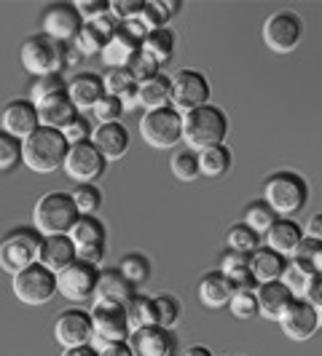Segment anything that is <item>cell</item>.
<instances>
[{
  "mask_svg": "<svg viewBox=\"0 0 322 356\" xmlns=\"http://www.w3.org/2000/svg\"><path fill=\"white\" fill-rule=\"evenodd\" d=\"M68 150L70 145L59 129L40 126L22 143V163L36 175H52L65 166Z\"/></svg>",
  "mask_w": 322,
  "mask_h": 356,
  "instance_id": "1",
  "label": "cell"
},
{
  "mask_svg": "<svg viewBox=\"0 0 322 356\" xmlns=\"http://www.w3.org/2000/svg\"><path fill=\"white\" fill-rule=\"evenodd\" d=\"M226 137H229V118L213 102L183 115V143L188 150L201 153L215 145H226Z\"/></svg>",
  "mask_w": 322,
  "mask_h": 356,
  "instance_id": "2",
  "label": "cell"
},
{
  "mask_svg": "<svg viewBox=\"0 0 322 356\" xmlns=\"http://www.w3.org/2000/svg\"><path fill=\"white\" fill-rule=\"evenodd\" d=\"M263 201L274 209L277 217H293L309 204V182L298 172H274L263 182Z\"/></svg>",
  "mask_w": 322,
  "mask_h": 356,
  "instance_id": "3",
  "label": "cell"
},
{
  "mask_svg": "<svg viewBox=\"0 0 322 356\" xmlns=\"http://www.w3.org/2000/svg\"><path fill=\"white\" fill-rule=\"evenodd\" d=\"M78 217H81V214L75 209L70 193L52 191V193H43V196L36 201V209H33V228H36L40 236H68Z\"/></svg>",
  "mask_w": 322,
  "mask_h": 356,
  "instance_id": "4",
  "label": "cell"
},
{
  "mask_svg": "<svg viewBox=\"0 0 322 356\" xmlns=\"http://www.w3.org/2000/svg\"><path fill=\"white\" fill-rule=\"evenodd\" d=\"M65 65H68V43H59L43 33H36L22 43V67L33 78L62 72Z\"/></svg>",
  "mask_w": 322,
  "mask_h": 356,
  "instance_id": "5",
  "label": "cell"
},
{
  "mask_svg": "<svg viewBox=\"0 0 322 356\" xmlns=\"http://www.w3.org/2000/svg\"><path fill=\"white\" fill-rule=\"evenodd\" d=\"M40 241L43 236L36 228H17V231L6 233V238L0 241V268L8 276H17L19 270L36 266Z\"/></svg>",
  "mask_w": 322,
  "mask_h": 356,
  "instance_id": "6",
  "label": "cell"
},
{
  "mask_svg": "<svg viewBox=\"0 0 322 356\" xmlns=\"http://www.w3.org/2000/svg\"><path fill=\"white\" fill-rule=\"evenodd\" d=\"M140 137L145 145H151L156 150H172L175 145L183 143V115L172 105L143 113Z\"/></svg>",
  "mask_w": 322,
  "mask_h": 356,
  "instance_id": "7",
  "label": "cell"
},
{
  "mask_svg": "<svg viewBox=\"0 0 322 356\" xmlns=\"http://www.w3.org/2000/svg\"><path fill=\"white\" fill-rule=\"evenodd\" d=\"M172 78V107L178 110L180 115L197 110V107L210 105V97H213V86L207 81V75L191 67H183Z\"/></svg>",
  "mask_w": 322,
  "mask_h": 356,
  "instance_id": "8",
  "label": "cell"
},
{
  "mask_svg": "<svg viewBox=\"0 0 322 356\" xmlns=\"http://www.w3.org/2000/svg\"><path fill=\"white\" fill-rule=\"evenodd\" d=\"M11 289L24 305H46L56 295V273L36 263L11 276Z\"/></svg>",
  "mask_w": 322,
  "mask_h": 356,
  "instance_id": "9",
  "label": "cell"
},
{
  "mask_svg": "<svg viewBox=\"0 0 322 356\" xmlns=\"http://www.w3.org/2000/svg\"><path fill=\"white\" fill-rule=\"evenodd\" d=\"M301 38H304V19L298 17L296 11H290V8L274 11L263 22V43L274 54L296 51Z\"/></svg>",
  "mask_w": 322,
  "mask_h": 356,
  "instance_id": "10",
  "label": "cell"
},
{
  "mask_svg": "<svg viewBox=\"0 0 322 356\" xmlns=\"http://www.w3.org/2000/svg\"><path fill=\"white\" fill-rule=\"evenodd\" d=\"M97 282H100V268L89 266L84 260H75L72 266L56 273V292L72 305H81L86 300H94L97 292Z\"/></svg>",
  "mask_w": 322,
  "mask_h": 356,
  "instance_id": "11",
  "label": "cell"
},
{
  "mask_svg": "<svg viewBox=\"0 0 322 356\" xmlns=\"http://www.w3.org/2000/svg\"><path fill=\"white\" fill-rule=\"evenodd\" d=\"M65 175L75 182V185H89L94 179H100L105 175L107 161L102 159V153L94 147V143H78L70 145L68 156H65Z\"/></svg>",
  "mask_w": 322,
  "mask_h": 356,
  "instance_id": "12",
  "label": "cell"
},
{
  "mask_svg": "<svg viewBox=\"0 0 322 356\" xmlns=\"http://www.w3.org/2000/svg\"><path fill=\"white\" fill-rule=\"evenodd\" d=\"M54 340L62 348H75V346L94 343V327H91L89 311L75 305V308L56 314V319H54Z\"/></svg>",
  "mask_w": 322,
  "mask_h": 356,
  "instance_id": "13",
  "label": "cell"
},
{
  "mask_svg": "<svg viewBox=\"0 0 322 356\" xmlns=\"http://www.w3.org/2000/svg\"><path fill=\"white\" fill-rule=\"evenodd\" d=\"M322 327V316L314 305L304 300V298H296L293 303L287 305V311L279 316V330L285 332V338L296 340V343H304V340L314 338V332Z\"/></svg>",
  "mask_w": 322,
  "mask_h": 356,
  "instance_id": "14",
  "label": "cell"
},
{
  "mask_svg": "<svg viewBox=\"0 0 322 356\" xmlns=\"http://www.w3.org/2000/svg\"><path fill=\"white\" fill-rule=\"evenodd\" d=\"M89 316H91V327H94V340H100V343L129 340V321H126L124 305L91 303Z\"/></svg>",
  "mask_w": 322,
  "mask_h": 356,
  "instance_id": "15",
  "label": "cell"
},
{
  "mask_svg": "<svg viewBox=\"0 0 322 356\" xmlns=\"http://www.w3.org/2000/svg\"><path fill=\"white\" fill-rule=\"evenodd\" d=\"M40 24H43V35L54 38L59 43H70L75 33L81 30L84 19L78 17L75 3H54L40 14Z\"/></svg>",
  "mask_w": 322,
  "mask_h": 356,
  "instance_id": "16",
  "label": "cell"
},
{
  "mask_svg": "<svg viewBox=\"0 0 322 356\" xmlns=\"http://www.w3.org/2000/svg\"><path fill=\"white\" fill-rule=\"evenodd\" d=\"M129 348L135 356H175L178 351V338L172 330L164 327H143L129 332Z\"/></svg>",
  "mask_w": 322,
  "mask_h": 356,
  "instance_id": "17",
  "label": "cell"
},
{
  "mask_svg": "<svg viewBox=\"0 0 322 356\" xmlns=\"http://www.w3.org/2000/svg\"><path fill=\"white\" fill-rule=\"evenodd\" d=\"M36 129H40V118H38V107L30 99H11L3 107V115H0L3 134H11L24 143Z\"/></svg>",
  "mask_w": 322,
  "mask_h": 356,
  "instance_id": "18",
  "label": "cell"
},
{
  "mask_svg": "<svg viewBox=\"0 0 322 356\" xmlns=\"http://www.w3.org/2000/svg\"><path fill=\"white\" fill-rule=\"evenodd\" d=\"M68 97L75 105L78 113H91L94 105L105 97V86H102V75L97 72H75L68 81Z\"/></svg>",
  "mask_w": 322,
  "mask_h": 356,
  "instance_id": "19",
  "label": "cell"
},
{
  "mask_svg": "<svg viewBox=\"0 0 322 356\" xmlns=\"http://www.w3.org/2000/svg\"><path fill=\"white\" fill-rule=\"evenodd\" d=\"M78 260L75 244L70 241V236H43L40 241V252H38V263L43 268H49L52 273H59L68 266H72Z\"/></svg>",
  "mask_w": 322,
  "mask_h": 356,
  "instance_id": "20",
  "label": "cell"
},
{
  "mask_svg": "<svg viewBox=\"0 0 322 356\" xmlns=\"http://www.w3.org/2000/svg\"><path fill=\"white\" fill-rule=\"evenodd\" d=\"M263 247L274 250L277 254H282L290 260V254L298 250V244L304 241V228L293 220V217H279L266 233H263Z\"/></svg>",
  "mask_w": 322,
  "mask_h": 356,
  "instance_id": "21",
  "label": "cell"
},
{
  "mask_svg": "<svg viewBox=\"0 0 322 356\" xmlns=\"http://www.w3.org/2000/svg\"><path fill=\"white\" fill-rule=\"evenodd\" d=\"M94 147L102 153L105 161H118L126 156L129 150V129L121 121L118 124H97L94 134H91Z\"/></svg>",
  "mask_w": 322,
  "mask_h": 356,
  "instance_id": "22",
  "label": "cell"
},
{
  "mask_svg": "<svg viewBox=\"0 0 322 356\" xmlns=\"http://www.w3.org/2000/svg\"><path fill=\"white\" fill-rule=\"evenodd\" d=\"M135 295H137V292H135V284L121 276L118 268L100 270V282H97V292H94V303L126 305Z\"/></svg>",
  "mask_w": 322,
  "mask_h": 356,
  "instance_id": "23",
  "label": "cell"
},
{
  "mask_svg": "<svg viewBox=\"0 0 322 356\" xmlns=\"http://www.w3.org/2000/svg\"><path fill=\"white\" fill-rule=\"evenodd\" d=\"M255 300H258V316L279 321V316L285 314L287 305L293 303L296 298L290 295V289L282 282H266V284H258Z\"/></svg>",
  "mask_w": 322,
  "mask_h": 356,
  "instance_id": "24",
  "label": "cell"
},
{
  "mask_svg": "<svg viewBox=\"0 0 322 356\" xmlns=\"http://www.w3.org/2000/svg\"><path fill=\"white\" fill-rule=\"evenodd\" d=\"M38 118H40V126H49V129H65V126L70 124L72 118L78 115V110L75 105L70 102V97H68V91L65 94H54L49 99H43V102H38Z\"/></svg>",
  "mask_w": 322,
  "mask_h": 356,
  "instance_id": "25",
  "label": "cell"
},
{
  "mask_svg": "<svg viewBox=\"0 0 322 356\" xmlns=\"http://www.w3.org/2000/svg\"><path fill=\"white\" fill-rule=\"evenodd\" d=\"M137 51H140V43L129 35L124 27H118V30L105 40V46H102V54H100V56H102V62H105L107 70H116V67H126L129 59H132Z\"/></svg>",
  "mask_w": 322,
  "mask_h": 356,
  "instance_id": "26",
  "label": "cell"
},
{
  "mask_svg": "<svg viewBox=\"0 0 322 356\" xmlns=\"http://www.w3.org/2000/svg\"><path fill=\"white\" fill-rule=\"evenodd\" d=\"M233 295L231 279L220 270H207L199 282V300L207 308H226Z\"/></svg>",
  "mask_w": 322,
  "mask_h": 356,
  "instance_id": "27",
  "label": "cell"
},
{
  "mask_svg": "<svg viewBox=\"0 0 322 356\" xmlns=\"http://www.w3.org/2000/svg\"><path fill=\"white\" fill-rule=\"evenodd\" d=\"M287 263H290V260L282 257V254H277L274 250H268V247H258V250L250 254L252 279H255L258 284L279 282V279H282V273H285Z\"/></svg>",
  "mask_w": 322,
  "mask_h": 356,
  "instance_id": "28",
  "label": "cell"
},
{
  "mask_svg": "<svg viewBox=\"0 0 322 356\" xmlns=\"http://www.w3.org/2000/svg\"><path fill=\"white\" fill-rule=\"evenodd\" d=\"M137 99H140V107H145V113L169 107L172 105V78L159 72L143 83H137Z\"/></svg>",
  "mask_w": 322,
  "mask_h": 356,
  "instance_id": "29",
  "label": "cell"
},
{
  "mask_svg": "<svg viewBox=\"0 0 322 356\" xmlns=\"http://www.w3.org/2000/svg\"><path fill=\"white\" fill-rule=\"evenodd\" d=\"M231 161L233 156L229 145H215V147H207V150L199 153V172H201V177L210 179L226 177L229 169H231Z\"/></svg>",
  "mask_w": 322,
  "mask_h": 356,
  "instance_id": "30",
  "label": "cell"
},
{
  "mask_svg": "<svg viewBox=\"0 0 322 356\" xmlns=\"http://www.w3.org/2000/svg\"><path fill=\"white\" fill-rule=\"evenodd\" d=\"M68 236L75 244V250H86V247H94V244H105L107 233L100 217H78Z\"/></svg>",
  "mask_w": 322,
  "mask_h": 356,
  "instance_id": "31",
  "label": "cell"
},
{
  "mask_svg": "<svg viewBox=\"0 0 322 356\" xmlns=\"http://www.w3.org/2000/svg\"><path fill=\"white\" fill-rule=\"evenodd\" d=\"M180 6L178 0L175 3H169V0H145V8L143 14H140V24H143L148 33H153V30H161V27H169V22L172 17L178 14Z\"/></svg>",
  "mask_w": 322,
  "mask_h": 356,
  "instance_id": "32",
  "label": "cell"
},
{
  "mask_svg": "<svg viewBox=\"0 0 322 356\" xmlns=\"http://www.w3.org/2000/svg\"><path fill=\"white\" fill-rule=\"evenodd\" d=\"M175 43H178L175 30H172V27H161V30H153V33L145 35V40L140 43V49H143L148 56H153L159 65H164V62H169V59L175 56Z\"/></svg>",
  "mask_w": 322,
  "mask_h": 356,
  "instance_id": "33",
  "label": "cell"
},
{
  "mask_svg": "<svg viewBox=\"0 0 322 356\" xmlns=\"http://www.w3.org/2000/svg\"><path fill=\"white\" fill-rule=\"evenodd\" d=\"M124 308H126V321H129V332L143 330V327H156V324H159L156 303H153V298H148V295H135Z\"/></svg>",
  "mask_w": 322,
  "mask_h": 356,
  "instance_id": "34",
  "label": "cell"
},
{
  "mask_svg": "<svg viewBox=\"0 0 322 356\" xmlns=\"http://www.w3.org/2000/svg\"><path fill=\"white\" fill-rule=\"evenodd\" d=\"M290 263L298 266L301 270L317 276L322 273V241H312V238H304L298 244V250L290 254Z\"/></svg>",
  "mask_w": 322,
  "mask_h": 356,
  "instance_id": "35",
  "label": "cell"
},
{
  "mask_svg": "<svg viewBox=\"0 0 322 356\" xmlns=\"http://www.w3.org/2000/svg\"><path fill=\"white\" fill-rule=\"evenodd\" d=\"M277 220H279V217L274 214V209L268 207L263 198L247 204V207H245V217H242V222H245L250 231L258 233V236H263V233H266Z\"/></svg>",
  "mask_w": 322,
  "mask_h": 356,
  "instance_id": "36",
  "label": "cell"
},
{
  "mask_svg": "<svg viewBox=\"0 0 322 356\" xmlns=\"http://www.w3.org/2000/svg\"><path fill=\"white\" fill-rule=\"evenodd\" d=\"M70 198L81 217H94V214L100 212V207H102V191L94 182H89V185H75L70 191Z\"/></svg>",
  "mask_w": 322,
  "mask_h": 356,
  "instance_id": "37",
  "label": "cell"
},
{
  "mask_svg": "<svg viewBox=\"0 0 322 356\" xmlns=\"http://www.w3.org/2000/svg\"><path fill=\"white\" fill-rule=\"evenodd\" d=\"M226 244H229V250H233V252L252 254L258 247H263V236H258L255 231H250L245 222H236V225H231L229 233H226Z\"/></svg>",
  "mask_w": 322,
  "mask_h": 356,
  "instance_id": "38",
  "label": "cell"
},
{
  "mask_svg": "<svg viewBox=\"0 0 322 356\" xmlns=\"http://www.w3.org/2000/svg\"><path fill=\"white\" fill-rule=\"evenodd\" d=\"M169 169H172V175L180 179V182H194V179L201 177V172H199V153L194 150H175L172 153V159H169Z\"/></svg>",
  "mask_w": 322,
  "mask_h": 356,
  "instance_id": "39",
  "label": "cell"
},
{
  "mask_svg": "<svg viewBox=\"0 0 322 356\" xmlns=\"http://www.w3.org/2000/svg\"><path fill=\"white\" fill-rule=\"evenodd\" d=\"M68 91V81L62 72H54V75H43V78H36L33 86H30V102L38 105L43 99H49L54 94H65Z\"/></svg>",
  "mask_w": 322,
  "mask_h": 356,
  "instance_id": "40",
  "label": "cell"
},
{
  "mask_svg": "<svg viewBox=\"0 0 322 356\" xmlns=\"http://www.w3.org/2000/svg\"><path fill=\"white\" fill-rule=\"evenodd\" d=\"M118 270H121L124 279H129L132 284L137 286L143 284V282H148V276H151V260L145 254H140V252H126Z\"/></svg>",
  "mask_w": 322,
  "mask_h": 356,
  "instance_id": "41",
  "label": "cell"
},
{
  "mask_svg": "<svg viewBox=\"0 0 322 356\" xmlns=\"http://www.w3.org/2000/svg\"><path fill=\"white\" fill-rule=\"evenodd\" d=\"M70 46L78 51V56H97V54H102L105 38L100 35L91 24H81V30L75 33V38L70 40Z\"/></svg>",
  "mask_w": 322,
  "mask_h": 356,
  "instance_id": "42",
  "label": "cell"
},
{
  "mask_svg": "<svg viewBox=\"0 0 322 356\" xmlns=\"http://www.w3.org/2000/svg\"><path fill=\"white\" fill-rule=\"evenodd\" d=\"M153 303H156V316H159V327L164 330H172L175 332V327H178L180 316H183V308H180V300L175 295H156L153 298Z\"/></svg>",
  "mask_w": 322,
  "mask_h": 356,
  "instance_id": "43",
  "label": "cell"
},
{
  "mask_svg": "<svg viewBox=\"0 0 322 356\" xmlns=\"http://www.w3.org/2000/svg\"><path fill=\"white\" fill-rule=\"evenodd\" d=\"M229 311L236 319L247 321L258 316V300H255V289H233L231 300H229Z\"/></svg>",
  "mask_w": 322,
  "mask_h": 356,
  "instance_id": "44",
  "label": "cell"
},
{
  "mask_svg": "<svg viewBox=\"0 0 322 356\" xmlns=\"http://www.w3.org/2000/svg\"><path fill=\"white\" fill-rule=\"evenodd\" d=\"M126 70L132 75V81L135 83H143L148 78H153V75H159L161 72V65L153 59V56H148V54L140 49V51L135 54L132 59H129V65H126Z\"/></svg>",
  "mask_w": 322,
  "mask_h": 356,
  "instance_id": "45",
  "label": "cell"
},
{
  "mask_svg": "<svg viewBox=\"0 0 322 356\" xmlns=\"http://www.w3.org/2000/svg\"><path fill=\"white\" fill-rule=\"evenodd\" d=\"M22 163V140L0 131V172H14Z\"/></svg>",
  "mask_w": 322,
  "mask_h": 356,
  "instance_id": "46",
  "label": "cell"
},
{
  "mask_svg": "<svg viewBox=\"0 0 322 356\" xmlns=\"http://www.w3.org/2000/svg\"><path fill=\"white\" fill-rule=\"evenodd\" d=\"M312 279H314L312 273H306V270H301L298 266L287 263L285 273H282V279H279V282L290 289V295H293V298H304L309 284H312Z\"/></svg>",
  "mask_w": 322,
  "mask_h": 356,
  "instance_id": "47",
  "label": "cell"
},
{
  "mask_svg": "<svg viewBox=\"0 0 322 356\" xmlns=\"http://www.w3.org/2000/svg\"><path fill=\"white\" fill-rule=\"evenodd\" d=\"M62 134H65L68 145L89 143L91 134H94V124L89 121V115H86V113H78V115L72 118L70 124L62 129Z\"/></svg>",
  "mask_w": 322,
  "mask_h": 356,
  "instance_id": "48",
  "label": "cell"
},
{
  "mask_svg": "<svg viewBox=\"0 0 322 356\" xmlns=\"http://www.w3.org/2000/svg\"><path fill=\"white\" fill-rule=\"evenodd\" d=\"M94 118H97V124H118L121 121V115H124V107L118 102V97H110L105 94L97 105H94Z\"/></svg>",
  "mask_w": 322,
  "mask_h": 356,
  "instance_id": "49",
  "label": "cell"
},
{
  "mask_svg": "<svg viewBox=\"0 0 322 356\" xmlns=\"http://www.w3.org/2000/svg\"><path fill=\"white\" fill-rule=\"evenodd\" d=\"M102 86H105V94H110V97H121L129 86H135V81H132L126 67H116V70H105Z\"/></svg>",
  "mask_w": 322,
  "mask_h": 356,
  "instance_id": "50",
  "label": "cell"
},
{
  "mask_svg": "<svg viewBox=\"0 0 322 356\" xmlns=\"http://www.w3.org/2000/svg\"><path fill=\"white\" fill-rule=\"evenodd\" d=\"M145 8V0H110V14L118 24L124 22H132L143 14Z\"/></svg>",
  "mask_w": 322,
  "mask_h": 356,
  "instance_id": "51",
  "label": "cell"
},
{
  "mask_svg": "<svg viewBox=\"0 0 322 356\" xmlns=\"http://www.w3.org/2000/svg\"><path fill=\"white\" fill-rule=\"evenodd\" d=\"M75 11H78V17L84 19V24H89L94 19L105 17L107 11H110V3L107 0H78Z\"/></svg>",
  "mask_w": 322,
  "mask_h": 356,
  "instance_id": "52",
  "label": "cell"
},
{
  "mask_svg": "<svg viewBox=\"0 0 322 356\" xmlns=\"http://www.w3.org/2000/svg\"><path fill=\"white\" fill-rule=\"evenodd\" d=\"M250 266V254H242V252H233V250H226L223 252V257H220V273H233V270H239V268Z\"/></svg>",
  "mask_w": 322,
  "mask_h": 356,
  "instance_id": "53",
  "label": "cell"
},
{
  "mask_svg": "<svg viewBox=\"0 0 322 356\" xmlns=\"http://www.w3.org/2000/svg\"><path fill=\"white\" fill-rule=\"evenodd\" d=\"M304 300H309V303L314 305L322 316V273H317V276L312 279V284H309V289H306Z\"/></svg>",
  "mask_w": 322,
  "mask_h": 356,
  "instance_id": "54",
  "label": "cell"
},
{
  "mask_svg": "<svg viewBox=\"0 0 322 356\" xmlns=\"http://www.w3.org/2000/svg\"><path fill=\"white\" fill-rule=\"evenodd\" d=\"M100 356H135L126 340H113V343H102L100 346Z\"/></svg>",
  "mask_w": 322,
  "mask_h": 356,
  "instance_id": "55",
  "label": "cell"
},
{
  "mask_svg": "<svg viewBox=\"0 0 322 356\" xmlns=\"http://www.w3.org/2000/svg\"><path fill=\"white\" fill-rule=\"evenodd\" d=\"M304 238H312V241H322V212L312 214L304 225Z\"/></svg>",
  "mask_w": 322,
  "mask_h": 356,
  "instance_id": "56",
  "label": "cell"
},
{
  "mask_svg": "<svg viewBox=\"0 0 322 356\" xmlns=\"http://www.w3.org/2000/svg\"><path fill=\"white\" fill-rule=\"evenodd\" d=\"M118 102H121V107H124V113L137 110V107H140V99H137V83H135V86H129V89L118 97Z\"/></svg>",
  "mask_w": 322,
  "mask_h": 356,
  "instance_id": "57",
  "label": "cell"
},
{
  "mask_svg": "<svg viewBox=\"0 0 322 356\" xmlns=\"http://www.w3.org/2000/svg\"><path fill=\"white\" fill-rule=\"evenodd\" d=\"M62 356H100V348L94 343H86V346H75V348H62Z\"/></svg>",
  "mask_w": 322,
  "mask_h": 356,
  "instance_id": "58",
  "label": "cell"
},
{
  "mask_svg": "<svg viewBox=\"0 0 322 356\" xmlns=\"http://www.w3.org/2000/svg\"><path fill=\"white\" fill-rule=\"evenodd\" d=\"M183 356H215V354L207 348V346H191Z\"/></svg>",
  "mask_w": 322,
  "mask_h": 356,
  "instance_id": "59",
  "label": "cell"
}]
</instances>
